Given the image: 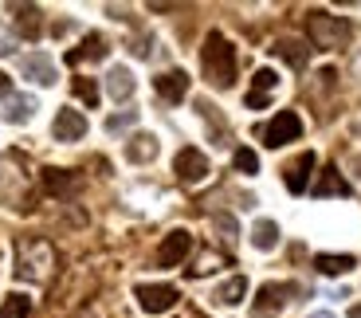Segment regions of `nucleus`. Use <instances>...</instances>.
<instances>
[{
	"label": "nucleus",
	"instance_id": "nucleus-1",
	"mask_svg": "<svg viewBox=\"0 0 361 318\" xmlns=\"http://www.w3.org/2000/svg\"><path fill=\"white\" fill-rule=\"evenodd\" d=\"M200 67H204V79L220 91H228L235 82V51L220 32H208L204 47H200Z\"/></svg>",
	"mask_w": 361,
	"mask_h": 318
},
{
	"label": "nucleus",
	"instance_id": "nucleus-2",
	"mask_svg": "<svg viewBox=\"0 0 361 318\" xmlns=\"http://www.w3.org/2000/svg\"><path fill=\"white\" fill-rule=\"evenodd\" d=\"M55 271V247L39 236H24L16 244V279L24 283H47Z\"/></svg>",
	"mask_w": 361,
	"mask_h": 318
},
{
	"label": "nucleus",
	"instance_id": "nucleus-3",
	"mask_svg": "<svg viewBox=\"0 0 361 318\" xmlns=\"http://www.w3.org/2000/svg\"><path fill=\"white\" fill-rule=\"evenodd\" d=\"M307 32H310V39H314V47H322V51H338V47H345L350 36H353L350 20L330 16V12H310Z\"/></svg>",
	"mask_w": 361,
	"mask_h": 318
},
{
	"label": "nucleus",
	"instance_id": "nucleus-4",
	"mask_svg": "<svg viewBox=\"0 0 361 318\" xmlns=\"http://www.w3.org/2000/svg\"><path fill=\"white\" fill-rule=\"evenodd\" d=\"M27 200H32V181H27V173L20 169L12 157H4V161H0V204H12V209H32Z\"/></svg>",
	"mask_w": 361,
	"mask_h": 318
},
{
	"label": "nucleus",
	"instance_id": "nucleus-5",
	"mask_svg": "<svg viewBox=\"0 0 361 318\" xmlns=\"http://www.w3.org/2000/svg\"><path fill=\"white\" fill-rule=\"evenodd\" d=\"M290 295H298L295 283H263L259 295H255V302H252V318H271V314H279V310L290 302Z\"/></svg>",
	"mask_w": 361,
	"mask_h": 318
},
{
	"label": "nucleus",
	"instance_id": "nucleus-6",
	"mask_svg": "<svg viewBox=\"0 0 361 318\" xmlns=\"http://www.w3.org/2000/svg\"><path fill=\"white\" fill-rule=\"evenodd\" d=\"M298 134H302V118H298L295 110H279V114L263 126V146L279 149V146H287V142H295Z\"/></svg>",
	"mask_w": 361,
	"mask_h": 318
},
{
	"label": "nucleus",
	"instance_id": "nucleus-7",
	"mask_svg": "<svg viewBox=\"0 0 361 318\" xmlns=\"http://www.w3.org/2000/svg\"><path fill=\"white\" fill-rule=\"evenodd\" d=\"M134 295H137V307L149 310V314H161V310H169L180 299L177 287H169V283H142Z\"/></svg>",
	"mask_w": 361,
	"mask_h": 318
},
{
	"label": "nucleus",
	"instance_id": "nucleus-8",
	"mask_svg": "<svg viewBox=\"0 0 361 318\" xmlns=\"http://www.w3.org/2000/svg\"><path fill=\"white\" fill-rule=\"evenodd\" d=\"M173 173H177L185 185H200L208 177V157L200 154V149H192V146H185L177 154V161H173Z\"/></svg>",
	"mask_w": 361,
	"mask_h": 318
},
{
	"label": "nucleus",
	"instance_id": "nucleus-9",
	"mask_svg": "<svg viewBox=\"0 0 361 318\" xmlns=\"http://www.w3.org/2000/svg\"><path fill=\"white\" fill-rule=\"evenodd\" d=\"M189 247H192V236L189 232H169V236L161 240V247H157V267H177L185 255H189Z\"/></svg>",
	"mask_w": 361,
	"mask_h": 318
},
{
	"label": "nucleus",
	"instance_id": "nucleus-10",
	"mask_svg": "<svg viewBox=\"0 0 361 318\" xmlns=\"http://www.w3.org/2000/svg\"><path fill=\"white\" fill-rule=\"evenodd\" d=\"M51 134L59 137V142H79V137L87 134V118H82L79 110H59V114H55Z\"/></svg>",
	"mask_w": 361,
	"mask_h": 318
},
{
	"label": "nucleus",
	"instance_id": "nucleus-11",
	"mask_svg": "<svg viewBox=\"0 0 361 318\" xmlns=\"http://www.w3.org/2000/svg\"><path fill=\"white\" fill-rule=\"evenodd\" d=\"M314 197H353V185L345 181L334 165H326V169L318 173V181H314Z\"/></svg>",
	"mask_w": 361,
	"mask_h": 318
},
{
	"label": "nucleus",
	"instance_id": "nucleus-12",
	"mask_svg": "<svg viewBox=\"0 0 361 318\" xmlns=\"http://www.w3.org/2000/svg\"><path fill=\"white\" fill-rule=\"evenodd\" d=\"M310 169H314V154H298L295 161L283 169V181H287V189L290 192H307V181H310Z\"/></svg>",
	"mask_w": 361,
	"mask_h": 318
},
{
	"label": "nucleus",
	"instance_id": "nucleus-13",
	"mask_svg": "<svg viewBox=\"0 0 361 318\" xmlns=\"http://www.w3.org/2000/svg\"><path fill=\"white\" fill-rule=\"evenodd\" d=\"M154 87H157V94H161L165 102H180L185 94H189V75L185 71H165V75L154 79Z\"/></svg>",
	"mask_w": 361,
	"mask_h": 318
},
{
	"label": "nucleus",
	"instance_id": "nucleus-14",
	"mask_svg": "<svg viewBox=\"0 0 361 318\" xmlns=\"http://www.w3.org/2000/svg\"><path fill=\"white\" fill-rule=\"evenodd\" d=\"M157 149H161V142H157L154 134H134L126 142V161L145 165V161H154V157H157Z\"/></svg>",
	"mask_w": 361,
	"mask_h": 318
},
{
	"label": "nucleus",
	"instance_id": "nucleus-15",
	"mask_svg": "<svg viewBox=\"0 0 361 318\" xmlns=\"http://www.w3.org/2000/svg\"><path fill=\"white\" fill-rule=\"evenodd\" d=\"M63 59H67V63H71V67L87 63V59H106V39H102V36H94V32H90V36L82 39L79 47H71V51H67Z\"/></svg>",
	"mask_w": 361,
	"mask_h": 318
},
{
	"label": "nucleus",
	"instance_id": "nucleus-16",
	"mask_svg": "<svg viewBox=\"0 0 361 318\" xmlns=\"http://www.w3.org/2000/svg\"><path fill=\"white\" fill-rule=\"evenodd\" d=\"M24 75L27 79H36L39 87H51L55 82V63L47 59L44 51H32V55H24Z\"/></svg>",
	"mask_w": 361,
	"mask_h": 318
},
{
	"label": "nucleus",
	"instance_id": "nucleus-17",
	"mask_svg": "<svg viewBox=\"0 0 361 318\" xmlns=\"http://www.w3.org/2000/svg\"><path fill=\"white\" fill-rule=\"evenodd\" d=\"M271 51L279 55L283 63H290L295 71H302V67H307V59H310V47L302 44V39H279V44L271 47Z\"/></svg>",
	"mask_w": 361,
	"mask_h": 318
},
{
	"label": "nucleus",
	"instance_id": "nucleus-18",
	"mask_svg": "<svg viewBox=\"0 0 361 318\" xmlns=\"http://www.w3.org/2000/svg\"><path fill=\"white\" fill-rule=\"evenodd\" d=\"M106 94L118 102H126L130 94H134V75H130L126 67H114V71L106 75Z\"/></svg>",
	"mask_w": 361,
	"mask_h": 318
},
{
	"label": "nucleus",
	"instance_id": "nucleus-19",
	"mask_svg": "<svg viewBox=\"0 0 361 318\" xmlns=\"http://www.w3.org/2000/svg\"><path fill=\"white\" fill-rule=\"evenodd\" d=\"M32 114H36V99H32V94H16V99L4 106V122H12V126L32 122Z\"/></svg>",
	"mask_w": 361,
	"mask_h": 318
},
{
	"label": "nucleus",
	"instance_id": "nucleus-20",
	"mask_svg": "<svg viewBox=\"0 0 361 318\" xmlns=\"http://www.w3.org/2000/svg\"><path fill=\"white\" fill-rule=\"evenodd\" d=\"M244 291H247V279H244V275H232L228 283H220V287H216L212 299H216L220 307H235V302L244 299Z\"/></svg>",
	"mask_w": 361,
	"mask_h": 318
},
{
	"label": "nucleus",
	"instance_id": "nucleus-21",
	"mask_svg": "<svg viewBox=\"0 0 361 318\" xmlns=\"http://www.w3.org/2000/svg\"><path fill=\"white\" fill-rule=\"evenodd\" d=\"M75 185H79V181H75V173H67V169H44V189L55 192V197L71 192Z\"/></svg>",
	"mask_w": 361,
	"mask_h": 318
},
{
	"label": "nucleus",
	"instance_id": "nucleus-22",
	"mask_svg": "<svg viewBox=\"0 0 361 318\" xmlns=\"http://www.w3.org/2000/svg\"><path fill=\"white\" fill-rule=\"evenodd\" d=\"M314 267L322 275H345L350 267H357V259L353 255H314Z\"/></svg>",
	"mask_w": 361,
	"mask_h": 318
},
{
	"label": "nucleus",
	"instance_id": "nucleus-23",
	"mask_svg": "<svg viewBox=\"0 0 361 318\" xmlns=\"http://www.w3.org/2000/svg\"><path fill=\"white\" fill-rule=\"evenodd\" d=\"M252 244L259 247V252H271V247L279 244V224H275V220H259V224L252 228Z\"/></svg>",
	"mask_w": 361,
	"mask_h": 318
},
{
	"label": "nucleus",
	"instance_id": "nucleus-24",
	"mask_svg": "<svg viewBox=\"0 0 361 318\" xmlns=\"http://www.w3.org/2000/svg\"><path fill=\"white\" fill-rule=\"evenodd\" d=\"M32 314V299L27 295H8L0 302V318H27Z\"/></svg>",
	"mask_w": 361,
	"mask_h": 318
},
{
	"label": "nucleus",
	"instance_id": "nucleus-25",
	"mask_svg": "<svg viewBox=\"0 0 361 318\" xmlns=\"http://www.w3.org/2000/svg\"><path fill=\"white\" fill-rule=\"evenodd\" d=\"M71 87H75V94L82 99V106H90V110L99 106V82H94V79H87V75H75Z\"/></svg>",
	"mask_w": 361,
	"mask_h": 318
},
{
	"label": "nucleus",
	"instance_id": "nucleus-26",
	"mask_svg": "<svg viewBox=\"0 0 361 318\" xmlns=\"http://www.w3.org/2000/svg\"><path fill=\"white\" fill-rule=\"evenodd\" d=\"M20 12V36L36 39L39 36V8H16Z\"/></svg>",
	"mask_w": 361,
	"mask_h": 318
},
{
	"label": "nucleus",
	"instance_id": "nucleus-27",
	"mask_svg": "<svg viewBox=\"0 0 361 318\" xmlns=\"http://www.w3.org/2000/svg\"><path fill=\"white\" fill-rule=\"evenodd\" d=\"M252 82H255V94H271L275 87H279V75H275V71H267V67H259Z\"/></svg>",
	"mask_w": 361,
	"mask_h": 318
},
{
	"label": "nucleus",
	"instance_id": "nucleus-28",
	"mask_svg": "<svg viewBox=\"0 0 361 318\" xmlns=\"http://www.w3.org/2000/svg\"><path fill=\"white\" fill-rule=\"evenodd\" d=\"M220 264H224V255H216V252H204V255L197 259V264L189 267V275H208V271H216Z\"/></svg>",
	"mask_w": 361,
	"mask_h": 318
},
{
	"label": "nucleus",
	"instance_id": "nucleus-29",
	"mask_svg": "<svg viewBox=\"0 0 361 318\" xmlns=\"http://www.w3.org/2000/svg\"><path fill=\"white\" fill-rule=\"evenodd\" d=\"M235 169H240V173H255V169H259V157H255L252 149H235Z\"/></svg>",
	"mask_w": 361,
	"mask_h": 318
},
{
	"label": "nucleus",
	"instance_id": "nucleus-30",
	"mask_svg": "<svg viewBox=\"0 0 361 318\" xmlns=\"http://www.w3.org/2000/svg\"><path fill=\"white\" fill-rule=\"evenodd\" d=\"M137 122V110H126V114H114V118H106V130L110 134H118V130H126Z\"/></svg>",
	"mask_w": 361,
	"mask_h": 318
},
{
	"label": "nucleus",
	"instance_id": "nucleus-31",
	"mask_svg": "<svg viewBox=\"0 0 361 318\" xmlns=\"http://www.w3.org/2000/svg\"><path fill=\"white\" fill-rule=\"evenodd\" d=\"M12 51H16V36L8 27H0V55H12Z\"/></svg>",
	"mask_w": 361,
	"mask_h": 318
},
{
	"label": "nucleus",
	"instance_id": "nucleus-32",
	"mask_svg": "<svg viewBox=\"0 0 361 318\" xmlns=\"http://www.w3.org/2000/svg\"><path fill=\"white\" fill-rule=\"evenodd\" d=\"M216 228H220V232H224L228 240L235 236V220H232V216H216Z\"/></svg>",
	"mask_w": 361,
	"mask_h": 318
},
{
	"label": "nucleus",
	"instance_id": "nucleus-33",
	"mask_svg": "<svg viewBox=\"0 0 361 318\" xmlns=\"http://www.w3.org/2000/svg\"><path fill=\"white\" fill-rule=\"evenodd\" d=\"M267 102H271V94H247V106H252V110H263V106H267Z\"/></svg>",
	"mask_w": 361,
	"mask_h": 318
},
{
	"label": "nucleus",
	"instance_id": "nucleus-34",
	"mask_svg": "<svg viewBox=\"0 0 361 318\" xmlns=\"http://www.w3.org/2000/svg\"><path fill=\"white\" fill-rule=\"evenodd\" d=\"M12 91V79H8V75H4V71H0V99H4V94H8Z\"/></svg>",
	"mask_w": 361,
	"mask_h": 318
},
{
	"label": "nucleus",
	"instance_id": "nucleus-35",
	"mask_svg": "<svg viewBox=\"0 0 361 318\" xmlns=\"http://www.w3.org/2000/svg\"><path fill=\"white\" fill-rule=\"evenodd\" d=\"M353 75L361 79V47H357V55H353Z\"/></svg>",
	"mask_w": 361,
	"mask_h": 318
},
{
	"label": "nucleus",
	"instance_id": "nucleus-36",
	"mask_svg": "<svg viewBox=\"0 0 361 318\" xmlns=\"http://www.w3.org/2000/svg\"><path fill=\"white\" fill-rule=\"evenodd\" d=\"M350 318H361V302H357V307H350Z\"/></svg>",
	"mask_w": 361,
	"mask_h": 318
},
{
	"label": "nucleus",
	"instance_id": "nucleus-37",
	"mask_svg": "<svg viewBox=\"0 0 361 318\" xmlns=\"http://www.w3.org/2000/svg\"><path fill=\"white\" fill-rule=\"evenodd\" d=\"M314 318H334V314H314Z\"/></svg>",
	"mask_w": 361,
	"mask_h": 318
}]
</instances>
